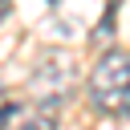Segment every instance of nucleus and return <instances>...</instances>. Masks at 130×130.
Listing matches in <instances>:
<instances>
[{
	"instance_id": "1",
	"label": "nucleus",
	"mask_w": 130,
	"mask_h": 130,
	"mask_svg": "<svg viewBox=\"0 0 130 130\" xmlns=\"http://www.w3.org/2000/svg\"><path fill=\"white\" fill-rule=\"evenodd\" d=\"M89 102L106 114L130 110V53H106L89 73Z\"/></svg>"
},
{
	"instance_id": "2",
	"label": "nucleus",
	"mask_w": 130,
	"mask_h": 130,
	"mask_svg": "<svg viewBox=\"0 0 130 130\" xmlns=\"http://www.w3.org/2000/svg\"><path fill=\"white\" fill-rule=\"evenodd\" d=\"M12 114H16V106H12V102H4V98H0V126H4V122H8V118H12Z\"/></svg>"
},
{
	"instance_id": "3",
	"label": "nucleus",
	"mask_w": 130,
	"mask_h": 130,
	"mask_svg": "<svg viewBox=\"0 0 130 130\" xmlns=\"http://www.w3.org/2000/svg\"><path fill=\"white\" fill-rule=\"evenodd\" d=\"M4 16H8V0H0V20H4Z\"/></svg>"
}]
</instances>
